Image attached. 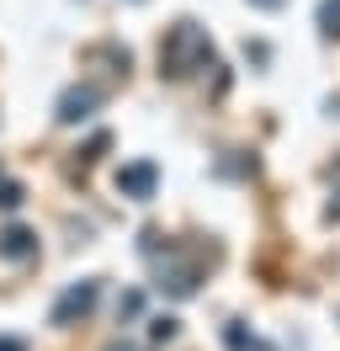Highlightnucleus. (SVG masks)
Instances as JSON below:
<instances>
[{"mask_svg": "<svg viewBox=\"0 0 340 351\" xmlns=\"http://www.w3.org/2000/svg\"><path fill=\"white\" fill-rule=\"evenodd\" d=\"M160 64H165V75H197V69H212V43L208 32L197 22H175L165 32V43H160Z\"/></svg>", "mask_w": 340, "mask_h": 351, "instance_id": "f257e3e1", "label": "nucleus"}, {"mask_svg": "<svg viewBox=\"0 0 340 351\" xmlns=\"http://www.w3.org/2000/svg\"><path fill=\"white\" fill-rule=\"evenodd\" d=\"M96 107H101V86H69L59 96V123H64V128H75V123H85Z\"/></svg>", "mask_w": 340, "mask_h": 351, "instance_id": "20e7f679", "label": "nucleus"}, {"mask_svg": "<svg viewBox=\"0 0 340 351\" xmlns=\"http://www.w3.org/2000/svg\"><path fill=\"white\" fill-rule=\"evenodd\" d=\"M319 32H324V38H340V0H324V5H319Z\"/></svg>", "mask_w": 340, "mask_h": 351, "instance_id": "6e6552de", "label": "nucleus"}, {"mask_svg": "<svg viewBox=\"0 0 340 351\" xmlns=\"http://www.w3.org/2000/svg\"><path fill=\"white\" fill-rule=\"evenodd\" d=\"M138 308H144V293H123V298H117V319H133Z\"/></svg>", "mask_w": 340, "mask_h": 351, "instance_id": "1a4fd4ad", "label": "nucleus"}, {"mask_svg": "<svg viewBox=\"0 0 340 351\" xmlns=\"http://www.w3.org/2000/svg\"><path fill=\"white\" fill-rule=\"evenodd\" d=\"M0 351H27V346H21V341H0Z\"/></svg>", "mask_w": 340, "mask_h": 351, "instance_id": "ddd939ff", "label": "nucleus"}, {"mask_svg": "<svg viewBox=\"0 0 340 351\" xmlns=\"http://www.w3.org/2000/svg\"><path fill=\"white\" fill-rule=\"evenodd\" d=\"M21 202V186L16 181H0V208H16Z\"/></svg>", "mask_w": 340, "mask_h": 351, "instance_id": "9b49d317", "label": "nucleus"}, {"mask_svg": "<svg viewBox=\"0 0 340 351\" xmlns=\"http://www.w3.org/2000/svg\"><path fill=\"white\" fill-rule=\"evenodd\" d=\"M96 298H101V287H96V282H75L59 304H53V325H75V319H85V314L96 308Z\"/></svg>", "mask_w": 340, "mask_h": 351, "instance_id": "7ed1b4c3", "label": "nucleus"}, {"mask_svg": "<svg viewBox=\"0 0 340 351\" xmlns=\"http://www.w3.org/2000/svg\"><path fill=\"white\" fill-rule=\"evenodd\" d=\"M202 282V266L197 261H181L175 250H165V261H160V287H165L170 298H191Z\"/></svg>", "mask_w": 340, "mask_h": 351, "instance_id": "f03ea898", "label": "nucleus"}, {"mask_svg": "<svg viewBox=\"0 0 340 351\" xmlns=\"http://www.w3.org/2000/svg\"><path fill=\"white\" fill-rule=\"evenodd\" d=\"M170 335H175V319H170V314H160V319L149 325V341H170Z\"/></svg>", "mask_w": 340, "mask_h": 351, "instance_id": "9d476101", "label": "nucleus"}, {"mask_svg": "<svg viewBox=\"0 0 340 351\" xmlns=\"http://www.w3.org/2000/svg\"><path fill=\"white\" fill-rule=\"evenodd\" d=\"M154 181H160V176H154V165H149V160H133V165H123V171H117V192H123V197H133V202H149V197H154Z\"/></svg>", "mask_w": 340, "mask_h": 351, "instance_id": "39448f33", "label": "nucleus"}, {"mask_svg": "<svg viewBox=\"0 0 340 351\" xmlns=\"http://www.w3.org/2000/svg\"><path fill=\"white\" fill-rule=\"evenodd\" d=\"M32 256H38V234L32 229H21V223L0 229V261H32Z\"/></svg>", "mask_w": 340, "mask_h": 351, "instance_id": "423d86ee", "label": "nucleus"}, {"mask_svg": "<svg viewBox=\"0 0 340 351\" xmlns=\"http://www.w3.org/2000/svg\"><path fill=\"white\" fill-rule=\"evenodd\" d=\"M250 5H260V11H276V5H282V0H250Z\"/></svg>", "mask_w": 340, "mask_h": 351, "instance_id": "f8f14e48", "label": "nucleus"}, {"mask_svg": "<svg viewBox=\"0 0 340 351\" xmlns=\"http://www.w3.org/2000/svg\"><path fill=\"white\" fill-rule=\"evenodd\" d=\"M229 346H234V351H271L260 335H250L245 325H229Z\"/></svg>", "mask_w": 340, "mask_h": 351, "instance_id": "0eeeda50", "label": "nucleus"}, {"mask_svg": "<svg viewBox=\"0 0 340 351\" xmlns=\"http://www.w3.org/2000/svg\"><path fill=\"white\" fill-rule=\"evenodd\" d=\"M106 351H138V346H106Z\"/></svg>", "mask_w": 340, "mask_h": 351, "instance_id": "4468645a", "label": "nucleus"}]
</instances>
